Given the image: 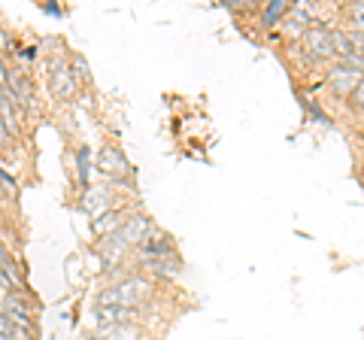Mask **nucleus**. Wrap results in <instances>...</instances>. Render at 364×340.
Returning a JSON list of instances; mask_svg holds the SVG:
<instances>
[{"instance_id":"nucleus-20","label":"nucleus","mask_w":364,"mask_h":340,"mask_svg":"<svg viewBox=\"0 0 364 340\" xmlns=\"http://www.w3.org/2000/svg\"><path fill=\"white\" fill-rule=\"evenodd\" d=\"M352 104H355V107H361V110H364V79H361V83H358V88H355V95H352Z\"/></svg>"},{"instance_id":"nucleus-12","label":"nucleus","mask_w":364,"mask_h":340,"mask_svg":"<svg viewBox=\"0 0 364 340\" xmlns=\"http://www.w3.org/2000/svg\"><path fill=\"white\" fill-rule=\"evenodd\" d=\"M143 267L149 274H161V277H170L179 270V258L176 255H167V258H143Z\"/></svg>"},{"instance_id":"nucleus-5","label":"nucleus","mask_w":364,"mask_h":340,"mask_svg":"<svg viewBox=\"0 0 364 340\" xmlns=\"http://www.w3.org/2000/svg\"><path fill=\"white\" fill-rule=\"evenodd\" d=\"M73 73L64 67V61H52V92L58 95V97H70L73 95V88H76V83H73Z\"/></svg>"},{"instance_id":"nucleus-19","label":"nucleus","mask_w":364,"mask_h":340,"mask_svg":"<svg viewBox=\"0 0 364 340\" xmlns=\"http://www.w3.org/2000/svg\"><path fill=\"white\" fill-rule=\"evenodd\" d=\"M73 76H76V79H88V64L79 58V55L73 58Z\"/></svg>"},{"instance_id":"nucleus-16","label":"nucleus","mask_w":364,"mask_h":340,"mask_svg":"<svg viewBox=\"0 0 364 340\" xmlns=\"http://www.w3.org/2000/svg\"><path fill=\"white\" fill-rule=\"evenodd\" d=\"M349 25L352 31L364 33V4H349Z\"/></svg>"},{"instance_id":"nucleus-7","label":"nucleus","mask_w":364,"mask_h":340,"mask_svg":"<svg viewBox=\"0 0 364 340\" xmlns=\"http://www.w3.org/2000/svg\"><path fill=\"white\" fill-rule=\"evenodd\" d=\"M97 164L107 176H128L131 174V167H128V161H124V155L119 149H104L97 158Z\"/></svg>"},{"instance_id":"nucleus-22","label":"nucleus","mask_w":364,"mask_h":340,"mask_svg":"<svg viewBox=\"0 0 364 340\" xmlns=\"http://www.w3.org/2000/svg\"><path fill=\"white\" fill-rule=\"evenodd\" d=\"M6 137H9V128H6V122H4V119H0V143H4Z\"/></svg>"},{"instance_id":"nucleus-14","label":"nucleus","mask_w":364,"mask_h":340,"mask_svg":"<svg viewBox=\"0 0 364 340\" xmlns=\"http://www.w3.org/2000/svg\"><path fill=\"white\" fill-rule=\"evenodd\" d=\"M334 33V52L340 58H349V55H355L352 49V40H349V31H331Z\"/></svg>"},{"instance_id":"nucleus-13","label":"nucleus","mask_w":364,"mask_h":340,"mask_svg":"<svg viewBox=\"0 0 364 340\" xmlns=\"http://www.w3.org/2000/svg\"><path fill=\"white\" fill-rule=\"evenodd\" d=\"M119 231V213H107V216H100L95 222V234L97 237H112Z\"/></svg>"},{"instance_id":"nucleus-4","label":"nucleus","mask_w":364,"mask_h":340,"mask_svg":"<svg viewBox=\"0 0 364 340\" xmlns=\"http://www.w3.org/2000/svg\"><path fill=\"white\" fill-rule=\"evenodd\" d=\"M140 255L143 258H167V255H173V243H170V237L164 231L149 228V234H146L140 243Z\"/></svg>"},{"instance_id":"nucleus-23","label":"nucleus","mask_w":364,"mask_h":340,"mask_svg":"<svg viewBox=\"0 0 364 340\" xmlns=\"http://www.w3.org/2000/svg\"><path fill=\"white\" fill-rule=\"evenodd\" d=\"M0 191H9V179L4 174H0Z\"/></svg>"},{"instance_id":"nucleus-11","label":"nucleus","mask_w":364,"mask_h":340,"mask_svg":"<svg viewBox=\"0 0 364 340\" xmlns=\"http://www.w3.org/2000/svg\"><path fill=\"white\" fill-rule=\"evenodd\" d=\"M95 340H140V331L134 325H104Z\"/></svg>"},{"instance_id":"nucleus-15","label":"nucleus","mask_w":364,"mask_h":340,"mask_svg":"<svg viewBox=\"0 0 364 340\" xmlns=\"http://www.w3.org/2000/svg\"><path fill=\"white\" fill-rule=\"evenodd\" d=\"M76 161H79V183H88V167H91V149H85V146H82V149H79V155H76Z\"/></svg>"},{"instance_id":"nucleus-18","label":"nucleus","mask_w":364,"mask_h":340,"mask_svg":"<svg viewBox=\"0 0 364 340\" xmlns=\"http://www.w3.org/2000/svg\"><path fill=\"white\" fill-rule=\"evenodd\" d=\"M13 331H16V322L9 319L4 310H0V334H9V337H13Z\"/></svg>"},{"instance_id":"nucleus-21","label":"nucleus","mask_w":364,"mask_h":340,"mask_svg":"<svg viewBox=\"0 0 364 340\" xmlns=\"http://www.w3.org/2000/svg\"><path fill=\"white\" fill-rule=\"evenodd\" d=\"M13 340H31L28 328H18V325H16V331H13Z\"/></svg>"},{"instance_id":"nucleus-6","label":"nucleus","mask_w":364,"mask_h":340,"mask_svg":"<svg viewBox=\"0 0 364 340\" xmlns=\"http://www.w3.org/2000/svg\"><path fill=\"white\" fill-rule=\"evenodd\" d=\"M116 234H119V240H122L124 246H131V243H143V237L149 234V222H146L143 216H131V219L124 222Z\"/></svg>"},{"instance_id":"nucleus-8","label":"nucleus","mask_w":364,"mask_h":340,"mask_svg":"<svg viewBox=\"0 0 364 340\" xmlns=\"http://www.w3.org/2000/svg\"><path fill=\"white\" fill-rule=\"evenodd\" d=\"M95 316H97L100 325H131V319L136 313L131 307H107V304H97Z\"/></svg>"},{"instance_id":"nucleus-10","label":"nucleus","mask_w":364,"mask_h":340,"mask_svg":"<svg viewBox=\"0 0 364 340\" xmlns=\"http://www.w3.org/2000/svg\"><path fill=\"white\" fill-rule=\"evenodd\" d=\"M82 207L85 213H91V216H107V207H109V191L107 188H88L85 191V198H82Z\"/></svg>"},{"instance_id":"nucleus-17","label":"nucleus","mask_w":364,"mask_h":340,"mask_svg":"<svg viewBox=\"0 0 364 340\" xmlns=\"http://www.w3.org/2000/svg\"><path fill=\"white\" fill-rule=\"evenodd\" d=\"M289 4H282V0H277V4H270L267 6V13H264V21H267V25H273V21H277V18H282V16H286L289 13Z\"/></svg>"},{"instance_id":"nucleus-9","label":"nucleus","mask_w":364,"mask_h":340,"mask_svg":"<svg viewBox=\"0 0 364 340\" xmlns=\"http://www.w3.org/2000/svg\"><path fill=\"white\" fill-rule=\"evenodd\" d=\"M0 310H4L18 328H31V310L16 298V294H6V298L0 301Z\"/></svg>"},{"instance_id":"nucleus-25","label":"nucleus","mask_w":364,"mask_h":340,"mask_svg":"<svg viewBox=\"0 0 364 340\" xmlns=\"http://www.w3.org/2000/svg\"><path fill=\"white\" fill-rule=\"evenodd\" d=\"M0 46H4V33H0Z\"/></svg>"},{"instance_id":"nucleus-1","label":"nucleus","mask_w":364,"mask_h":340,"mask_svg":"<svg viewBox=\"0 0 364 340\" xmlns=\"http://www.w3.org/2000/svg\"><path fill=\"white\" fill-rule=\"evenodd\" d=\"M149 280H143V277H134V280H124L119 282V286H112L107 289L104 294H100V301L97 304H107V307H136V304H143L146 298H149Z\"/></svg>"},{"instance_id":"nucleus-3","label":"nucleus","mask_w":364,"mask_h":340,"mask_svg":"<svg viewBox=\"0 0 364 340\" xmlns=\"http://www.w3.org/2000/svg\"><path fill=\"white\" fill-rule=\"evenodd\" d=\"M304 40H306V46H310L313 58H331V55H337L334 52V33L328 31V28H322V25L306 28Z\"/></svg>"},{"instance_id":"nucleus-2","label":"nucleus","mask_w":364,"mask_h":340,"mask_svg":"<svg viewBox=\"0 0 364 340\" xmlns=\"http://www.w3.org/2000/svg\"><path fill=\"white\" fill-rule=\"evenodd\" d=\"M361 79H364V73L355 70V67L343 64V61L334 64L331 70H328V85H331L337 95H343V97H352V95H355V88H358Z\"/></svg>"},{"instance_id":"nucleus-24","label":"nucleus","mask_w":364,"mask_h":340,"mask_svg":"<svg viewBox=\"0 0 364 340\" xmlns=\"http://www.w3.org/2000/svg\"><path fill=\"white\" fill-rule=\"evenodd\" d=\"M0 340H13V337H9V334H0Z\"/></svg>"}]
</instances>
